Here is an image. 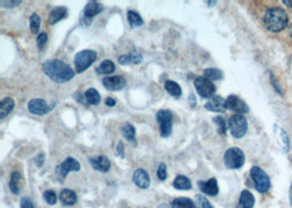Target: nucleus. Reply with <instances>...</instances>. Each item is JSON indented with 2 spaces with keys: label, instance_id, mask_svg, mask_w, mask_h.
Listing matches in <instances>:
<instances>
[{
  "label": "nucleus",
  "instance_id": "1",
  "mask_svg": "<svg viewBox=\"0 0 292 208\" xmlns=\"http://www.w3.org/2000/svg\"><path fill=\"white\" fill-rule=\"evenodd\" d=\"M262 21L266 31L277 34L289 26V14L283 7L274 5L265 11Z\"/></svg>",
  "mask_w": 292,
  "mask_h": 208
},
{
  "label": "nucleus",
  "instance_id": "2",
  "mask_svg": "<svg viewBox=\"0 0 292 208\" xmlns=\"http://www.w3.org/2000/svg\"><path fill=\"white\" fill-rule=\"evenodd\" d=\"M42 68L44 74L56 83L68 82L74 77V71L71 67L59 59H48L44 61Z\"/></svg>",
  "mask_w": 292,
  "mask_h": 208
},
{
  "label": "nucleus",
  "instance_id": "3",
  "mask_svg": "<svg viewBox=\"0 0 292 208\" xmlns=\"http://www.w3.org/2000/svg\"><path fill=\"white\" fill-rule=\"evenodd\" d=\"M250 176L252 180H253L257 192L264 194L271 190V187H272L271 179H269L268 174L263 170L261 167L254 166L253 168H252L250 171Z\"/></svg>",
  "mask_w": 292,
  "mask_h": 208
},
{
  "label": "nucleus",
  "instance_id": "4",
  "mask_svg": "<svg viewBox=\"0 0 292 208\" xmlns=\"http://www.w3.org/2000/svg\"><path fill=\"white\" fill-rule=\"evenodd\" d=\"M97 58V53L93 49H83L74 56V66L78 74H82Z\"/></svg>",
  "mask_w": 292,
  "mask_h": 208
},
{
  "label": "nucleus",
  "instance_id": "5",
  "mask_svg": "<svg viewBox=\"0 0 292 208\" xmlns=\"http://www.w3.org/2000/svg\"><path fill=\"white\" fill-rule=\"evenodd\" d=\"M248 120L243 114H234L229 120V131L231 135L237 139L244 137L248 133Z\"/></svg>",
  "mask_w": 292,
  "mask_h": 208
},
{
  "label": "nucleus",
  "instance_id": "6",
  "mask_svg": "<svg viewBox=\"0 0 292 208\" xmlns=\"http://www.w3.org/2000/svg\"><path fill=\"white\" fill-rule=\"evenodd\" d=\"M245 164V155L242 149L238 147L229 148L225 154V165L231 170L241 169Z\"/></svg>",
  "mask_w": 292,
  "mask_h": 208
},
{
  "label": "nucleus",
  "instance_id": "7",
  "mask_svg": "<svg viewBox=\"0 0 292 208\" xmlns=\"http://www.w3.org/2000/svg\"><path fill=\"white\" fill-rule=\"evenodd\" d=\"M194 86L196 89L197 93L202 99H211L215 97L216 93V86L213 83V81L207 79L204 76L196 77L194 80Z\"/></svg>",
  "mask_w": 292,
  "mask_h": 208
},
{
  "label": "nucleus",
  "instance_id": "8",
  "mask_svg": "<svg viewBox=\"0 0 292 208\" xmlns=\"http://www.w3.org/2000/svg\"><path fill=\"white\" fill-rule=\"evenodd\" d=\"M160 126V134L163 138L169 137L173 127V113L170 110H160L156 115Z\"/></svg>",
  "mask_w": 292,
  "mask_h": 208
},
{
  "label": "nucleus",
  "instance_id": "9",
  "mask_svg": "<svg viewBox=\"0 0 292 208\" xmlns=\"http://www.w3.org/2000/svg\"><path fill=\"white\" fill-rule=\"evenodd\" d=\"M103 10H104V7L102 3L97 1H89L83 9L82 15L80 18V24L84 27L90 26L94 16L100 14Z\"/></svg>",
  "mask_w": 292,
  "mask_h": 208
},
{
  "label": "nucleus",
  "instance_id": "10",
  "mask_svg": "<svg viewBox=\"0 0 292 208\" xmlns=\"http://www.w3.org/2000/svg\"><path fill=\"white\" fill-rule=\"evenodd\" d=\"M80 169H81V166H80L79 161L74 158H71V157H68L67 159H65L56 168L55 172L59 181L62 182V180L68 176V173L71 171H79Z\"/></svg>",
  "mask_w": 292,
  "mask_h": 208
},
{
  "label": "nucleus",
  "instance_id": "11",
  "mask_svg": "<svg viewBox=\"0 0 292 208\" xmlns=\"http://www.w3.org/2000/svg\"><path fill=\"white\" fill-rule=\"evenodd\" d=\"M54 105H48L46 101L43 99H32L30 102L27 103V110L30 111V113L35 114V115H45L49 113V112L53 110Z\"/></svg>",
  "mask_w": 292,
  "mask_h": 208
},
{
  "label": "nucleus",
  "instance_id": "12",
  "mask_svg": "<svg viewBox=\"0 0 292 208\" xmlns=\"http://www.w3.org/2000/svg\"><path fill=\"white\" fill-rule=\"evenodd\" d=\"M226 102H227V110L236 112L237 114H244V113H248V112L250 111L248 104L234 94L229 95V97L226 99Z\"/></svg>",
  "mask_w": 292,
  "mask_h": 208
},
{
  "label": "nucleus",
  "instance_id": "13",
  "mask_svg": "<svg viewBox=\"0 0 292 208\" xmlns=\"http://www.w3.org/2000/svg\"><path fill=\"white\" fill-rule=\"evenodd\" d=\"M102 83L106 90H110V91H119V90H123L126 87L127 81H126L123 76H110L103 78Z\"/></svg>",
  "mask_w": 292,
  "mask_h": 208
},
{
  "label": "nucleus",
  "instance_id": "14",
  "mask_svg": "<svg viewBox=\"0 0 292 208\" xmlns=\"http://www.w3.org/2000/svg\"><path fill=\"white\" fill-rule=\"evenodd\" d=\"M89 162L94 170L100 171L102 173H106L110 171V169H111V161L108 160V158L105 156L100 155V156L90 157Z\"/></svg>",
  "mask_w": 292,
  "mask_h": 208
},
{
  "label": "nucleus",
  "instance_id": "15",
  "mask_svg": "<svg viewBox=\"0 0 292 208\" xmlns=\"http://www.w3.org/2000/svg\"><path fill=\"white\" fill-rule=\"evenodd\" d=\"M198 188L204 194L209 196H217L219 193L218 182L216 178H211L207 181H198Z\"/></svg>",
  "mask_w": 292,
  "mask_h": 208
},
{
  "label": "nucleus",
  "instance_id": "16",
  "mask_svg": "<svg viewBox=\"0 0 292 208\" xmlns=\"http://www.w3.org/2000/svg\"><path fill=\"white\" fill-rule=\"evenodd\" d=\"M133 181L136 187L142 190H146L150 187V177H149V173L145 169H137L134 172Z\"/></svg>",
  "mask_w": 292,
  "mask_h": 208
},
{
  "label": "nucleus",
  "instance_id": "17",
  "mask_svg": "<svg viewBox=\"0 0 292 208\" xmlns=\"http://www.w3.org/2000/svg\"><path fill=\"white\" fill-rule=\"evenodd\" d=\"M205 109L211 112H218V113H223L227 110V102L226 99H223L220 95H215L211 98L207 103L205 104Z\"/></svg>",
  "mask_w": 292,
  "mask_h": 208
},
{
  "label": "nucleus",
  "instance_id": "18",
  "mask_svg": "<svg viewBox=\"0 0 292 208\" xmlns=\"http://www.w3.org/2000/svg\"><path fill=\"white\" fill-rule=\"evenodd\" d=\"M142 61L141 54L136 48H133V50L127 55H122L118 57V63L121 65H138Z\"/></svg>",
  "mask_w": 292,
  "mask_h": 208
},
{
  "label": "nucleus",
  "instance_id": "19",
  "mask_svg": "<svg viewBox=\"0 0 292 208\" xmlns=\"http://www.w3.org/2000/svg\"><path fill=\"white\" fill-rule=\"evenodd\" d=\"M68 15V8L65 5H59V7H55L53 10L49 12L48 15V22L49 24H56L57 22L64 20L67 18Z\"/></svg>",
  "mask_w": 292,
  "mask_h": 208
},
{
  "label": "nucleus",
  "instance_id": "20",
  "mask_svg": "<svg viewBox=\"0 0 292 208\" xmlns=\"http://www.w3.org/2000/svg\"><path fill=\"white\" fill-rule=\"evenodd\" d=\"M22 184H23V178H22L21 173L18 171H13L10 174V181L9 188L14 195H19L22 190Z\"/></svg>",
  "mask_w": 292,
  "mask_h": 208
},
{
  "label": "nucleus",
  "instance_id": "21",
  "mask_svg": "<svg viewBox=\"0 0 292 208\" xmlns=\"http://www.w3.org/2000/svg\"><path fill=\"white\" fill-rule=\"evenodd\" d=\"M255 205V198L249 190H243L240 195L237 208H253Z\"/></svg>",
  "mask_w": 292,
  "mask_h": 208
},
{
  "label": "nucleus",
  "instance_id": "22",
  "mask_svg": "<svg viewBox=\"0 0 292 208\" xmlns=\"http://www.w3.org/2000/svg\"><path fill=\"white\" fill-rule=\"evenodd\" d=\"M15 102L12 98L7 97L0 102V120H4L14 109Z\"/></svg>",
  "mask_w": 292,
  "mask_h": 208
},
{
  "label": "nucleus",
  "instance_id": "23",
  "mask_svg": "<svg viewBox=\"0 0 292 208\" xmlns=\"http://www.w3.org/2000/svg\"><path fill=\"white\" fill-rule=\"evenodd\" d=\"M59 200L64 206H72L77 203V194L69 189H64L60 192Z\"/></svg>",
  "mask_w": 292,
  "mask_h": 208
},
{
  "label": "nucleus",
  "instance_id": "24",
  "mask_svg": "<svg viewBox=\"0 0 292 208\" xmlns=\"http://www.w3.org/2000/svg\"><path fill=\"white\" fill-rule=\"evenodd\" d=\"M173 187L175 190H180V191H188L192 189V182L191 180L188 179L185 176H177L174 181H173Z\"/></svg>",
  "mask_w": 292,
  "mask_h": 208
},
{
  "label": "nucleus",
  "instance_id": "25",
  "mask_svg": "<svg viewBox=\"0 0 292 208\" xmlns=\"http://www.w3.org/2000/svg\"><path fill=\"white\" fill-rule=\"evenodd\" d=\"M172 208H197L195 202L188 198H177L171 202Z\"/></svg>",
  "mask_w": 292,
  "mask_h": 208
},
{
  "label": "nucleus",
  "instance_id": "26",
  "mask_svg": "<svg viewBox=\"0 0 292 208\" xmlns=\"http://www.w3.org/2000/svg\"><path fill=\"white\" fill-rule=\"evenodd\" d=\"M164 89L167 90V92L172 95L173 98L179 99L182 95V88L180 87V84L172 81V80H167L164 82Z\"/></svg>",
  "mask_w": 292,
  "mask_h": 208
},
{
  "label": "nucleus",
  "instance_id": "27",
  "mask_svg": "<svg viewBox=\"0 0 292 208\" xmlns=\"http://www.w3.org/2000/svg\"><path fill=\"white\" fill-rule=\"evenodd\" d=\"M115 69H116L115 64H114L112 60L106 59L104 61H102L99 67H96L95 71L99 75H110V74H113V72L115 71Z\"/></svg>",
  "mask_w": 292,
  "mask_h": 208
},
{
  "label": "nucleus",
  "instance_id": "28",
  "mask_svg": "<svg viewBox=\"0 0 292 208\" xmlns=\"http://www.w3.org/2000/svg\"><path fill=\"white\" fill-rule=\"evenodd\" d=\"M127 20L131 29H136V27H139L144 24V20H142L140 14L137 13L136 11H131V10L128 11Z\"/></svg>",
  "mask_w": 292,
  "mask_h": 208
},
{
  "label": "nucleus",
  "instance_id": "29",
  "mask_svg": "<svg viewBox=\"0 0 292 208\" xmlns=\"http://www.w3.org/2000/svg\"><path fill=\"white\" fill-rule=\"evenodd\" d=\"M84 98L91 105H99L101 102V95L96 89L90 88L84 93Z\"/></svg>",
  "mask_w": 292,
  "mask_h": 208
},
{
  "label": "nucleus",
  "instance_id": "30",
  "mask_svg": "<svg viewBox=\"0 0 292 208\" xmlns=\"http://www.w3.org/2000/svg\"><path fill=\"white\" fill-rule=\"evenodd\" d=\"M122 134L128 142L136 144V129L133 125L129 124V123H126L122 127Z\"/></svg>",
  "mask_w": 292,
  "mask_h": 208
},
{
  "label": "nucleus",
  "instance_id": "31",
  "mask_svg": "<svg viewBox=\"0 0 292 208\" xmlns=\"http://www.w3.org/2000/svg\"><path fill=\"white\" fill-rule=\"evenodd\" d=\"M277 128H278V133H279L278 137L280 138V142H282V147H283L285 153L288 154L289 150H290V139L288 136V133L286 132L283 127L277 126Z\"/></svg>",
  "mask_w": 292,
  "mask_h": 208
},
{
  "label": "nucleus",
  "instance_id": "32",
  "mask_svg": "<svg viewBox=\"0 0 292 208\" xmlns=\"http://www.w3.org/2000/svg\"><path fill=\"white\" fill-rule=\"evenodd\" d=\"M204 77L211 81L221 80L223 78V72L218 68H207L204 71Z\"/></svg>",
  "mask_w": 292,
  "mask_h": 208
},
{
  "label": "nucleus",
  "instance_id": "33",
  "mask_svg": "<svg viewBox=\"0 0 292 208\" xmlns=\"http://www.w3.org/2000/svg\"><path fill=\"white\" fill-rule=\"evenodd\" d=\"M41 18H39V15L37 13H32V15L30 16V30L32 33H35L38 32L39 27H41Z\"/></svg>",
  "mask_w": 292,
  "mask_h": 208
},
{
  "label": "nucleus",
  "instance_id": "34",
  "mask_svg": "<svg viewBox=\"0 0 292 208\" xmlns=\"http://www.w3.org/2000/svg\"><path fill=\"white\" fill-rule=\"evenodd\" d=\"M195 204L197 208H215L210 204V202L203 195H195Z\"/></svg>",
  "mask_w": 292,
  "mask_h": 208
},
{
  "label": "nucleus",
  "instance_id": "35",
  "mask_svg": "<svg viewBox=\"0 0 292 208\" xmlns=\"http://www.w3.org/2000/svg\"><path fill=\"white\" fill-rule=\"evenodd\" d=\"M214 122L219 127V134L223 135V136H226L227 131H228V125H227V122L225 120V117L216 116V117H214Z\"/></svg>",
  "mask_w": 292,
  "mask_h": 208
},
{
  "label": "nucleus",
  "instance_id": "36",
  "mask_svg": "<svg viewBox=\"0 0 292 208\" xmlns=\"http://www.w3.org/2000/svg\"><path fill=\"white\" fill-rule=\"evenodd\" d=\"M43 198L48 205H55L57 203V195L54 190L45 191L43 194Z\"/></svg>",
  "mask_w": 292,
  "mask_h": 208
},
{
  "label": "nucleus",
  "instance_id": "37",
  "mask_svg": "<svg viewBox=\"0 0 292 208\" xmlns=\"http://www.w3.org/2000/svg\"><path fill=\"white\" fill-rule=\"evenodd\" d=\"M157 176L160 180H161V181H164V180H167L168 178V168H167V165L163 164V162H161L158 168Z\"/></svg>",
  "mask_w": 292,
  "mask_h": 208
},
{
  "label": "nucleus",
  "instance_id": "38",
  "mask_svg": "<svg viewBox=\"0 0 292 208\" xmlns=\"http://www.w3.org/2000/svg\"><path fill=\"white\" fill-rule=\"evenodd\" d=\"M47 40H48V36L45 32H42L39 33V34L37 35V38H36V44H37V47L39 49H43L45 45H46L47 43Z\"/></svg>",
  "mask_w": 292,
  "mask_h": 208
},
{
  "label": "nucleus",
  "instance_id": "39",
  "mask_svg": "<svg viewBox=\"0 0 292 208\" xmlns=\"http://www.w3.org/2000/svg\"><path fill=\"white\" fill-rule=\"evenodd\" d=\"M22 3V0H9V1H5V0H0V5L2 8H15Z\"/></svg>",
  "mask_w": 292,
  "mask_h": 208
},
{
  "label": "nucleus",
  "instance_id": "40",
  "mask_svg": "<svg viewBox=\"0 0 292 208\" xmlns=\"http://www.w3.org/2000/svg\"><path fill=\"white\" fill-rule=\"evenodd\" d=\"M269 78H271V82H272V86H273V88H274V90L275 91H276L279 95H283V90H282V87H280V84H279V82L277 81V79H276V77H275V75L273 74L272 71H269Z\"/></svg>",
  "mask_w": 292,
  "mask_h": 208
},
{
  "label": "nucleus",
  "instance_id": "41",
  "mask_svg": "<svg viewBox=\"0 0 292 208\" xmlns=\"http://www.w3.org/2000/svg\"><path fill=\"white\" fill-rule=\"evenodd\" d=\"M20 208H35L33 202L28 198H23L20 202Z\"/></svg>",
  "mask_w": 292,
  "mask_h": 208
},
{
  "label": "nucleus",
  "instance_id": "42",
  "mask_svg": "<svg viewBox=\"0 0 292 208\" xmlns=\"http://www.w3.org/2000/svg\"><path fill=\"white\" fill-rule=\"evenodd\" d=\"M34 161H35V164H36V166L38 168H41L44 165V162H45V154L44 153L38 154L35 157V158H34Z\"/></svg>",
  "mask_w": 292,
  "mask_h": 208
},
{
  "label": "nucleus",
  "instance_id": "43",
  "mask_svg": "<svg viewBox=\"0 0 292 208\" xmlns=\"http://www.w3.org/2000/svg\"><path fill=\"white\" fill-rule=\"evenodd\" d=\"M116 151H117V155L121 157V158H124V157H125V147H124L123 142H118L117 147H116Z\"/></svg>",
  "mask_w": 292,
  "mask_h": 208
},
{
  "label": "nucleus",
  "instance_id": "44",
  "mask_svg": "<svg viewBox=\"0 0 292 208\" xmlns=\"http://www.w3.org/2000/svg\"><path fill=\"white\" fill-rule=\"evenodd\" d=\"M73 98L76 99V101L77 102H79V103H81V104H84V99H83V95L80 93V92H77L76 94L73 95Z\"/></svg>",
  "mask_w": 292,
  "mask_h": 208
},
{
  "label": "nucleus",
  "instance_id": "45",
  "mask_svg": "<svg viewBox=\"0 0 292 208\" xmlns=\"http://www.w3.org/2000/svg\"><path fill=\"white\" fill-rule=\"evenodd\" d=\"M105 104L107 105V106H115L116 105V100L115 99H113V98H106L105 99Z\"/></svg>",
  "mask_w": 292,
  "mask_h": 208
},
{
  "label": "nucleus",
  "instance_id": "46",
  "mask_svg": "<svg viewBox=\"0 0 292 208\" xmlns=\"http://www.w3.org/2000/svg\"><path fill=\"white\" fill-rule=\"evenodd\" d=\"M188 102H190L191 108H195V106H196V98H195L194 94H190V98H188Z\"/></svg>",
  "mask_w": 292,
  "mask_h": 208
},
{
  "label": "nucleus",
  "instance_id": "47",
  "mask_svg": "<svg viewBox=\"0 0 292 208\" xmlns=\"http://www.w3.org/2000/svg\"><path fill=\"white\" fill-rule=\"evenodd\" d=\"M282 3L285 4V5H287L288 8H292V1H288V0H283Z\"/></svg>",
  "mask_w": 292,
  "mask_h": 208
},
{
  "label": "nucleus",
  "instance_id": "48",
  "mask_svg": "<svg viewBox=\"0 0 292 208\" xmlns=\"http://www.w3.org/2000/svg\"><path fill=\"white\" fill-rule=\"evenodd\" d=\"M289 200H290V205L292 208V181H291V185H290V192H289Z\"/></svg>",
  "mask_w": 292,
  "mask_h": 208
},
{
  "label": "nucleus",
  "instance_id": "49",
  "mask_svg": "<svg viewBox=\"0 0 292 208\" xmlns=\"http://www.w3.org/2000/svg\"><path fill=\"white\" fill-rule=\"evenodd\" d=\"M288 34H289L290 40L292 41V22H291L290 25H289V31H288Z\"/></svg>",
  "mask_w": 292,
  "mask_h": 208
},
{
  "label": "nucleus",
  "instance_id": "50",
  "mask_svg": "<svg viewBox=\"0 0 292 208\" xmlns=\"http://www.w3.org/2000/svg\"><path fill=\"white\" fill-rule=\"evenodd\" d=\"M207 4H209V7H214L215 4H217V1H207Z\"/></svg>",
  "mask_w": 292,
  "mask_h": 208
}]
</instances>
